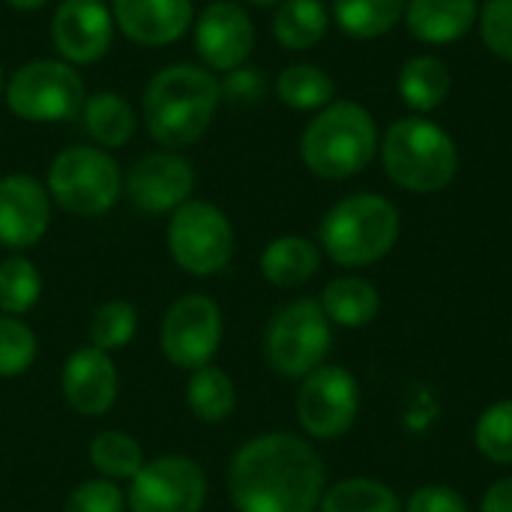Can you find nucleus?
<instances>
[{
  "mask_svg": "<svg viewBox=\"0 0 512 512\" xmlns=\"http://www.w3.org/2000/svg\"><path fill=\"white\" fill-rule=\"evenodd\" d=\"M228 498L237 512H315L324 498V462L291 432L258 435L228 465Z\"/></svg>",
  "mask_w": 512,
  "mask_h": 512,
  "instance_id": "obj_1",
  "label": "nucleus"
},
{
  "mask_svg": "<svg viewBox=\"0 0 512 512\" xmlns=\"http://www.w3.org/2000/svg\"><path fill=\"white\" fill-rule=\"evenodd\" d=\"M222 102L216 72L198 63H171L159 69L141 96L147 135L165 150H183L204 138Z\"/></svg>",
  "mask_w": 512,
  "mask_h": 512,
  "instance_id": "obj_2",
  "label": "nucleus"
},
{
  "mask_svg": "<svg viewBox=\"0 0 512 512\" xmlns=\"http://www.w3.org/2000/svg\"><path fill=\"white\" fill-rule=\"evenodd\" d=\"M378 153V126L360 102H330L303 129L300 159L321 180H348Z\"/></svg>",
  "mask_w": 512,
  "mask_h": 512,
  "instance_id": "obj_3",
  "label": "nucleus"
},
{
  "mask_svg": "<svg viewBox=\"0 0 512 512\" xmlns=\"http://www.w3.org/2000/svg\"><path fill=\"white\" fill-rule=\"evenodd\" d=\"M387 177L408 192H441L459 171V147L447 129L426 117L396 120L381 141Z\"/></svg>",
  "mask_w": 512,
  "mask_h": 512,
  "instance_id": "obj_4",
  "label": "nucleus"
},
{
  "mask_svg": "<svg viewBox=\"0 0 512 512\" xmlns=\"http://www.w3.org/2000/svg\"><path fill=\"white\" fill-rule=\"evenodd\" d=\"M321 246L342 267H369L399 240V210L372 192L348 195L321 219Z\"/></svg>",
  "mask_w": 512,
  "mask_h": 512,
  "instance_id": "obj_5",
  "label": "nucleus"
},
{
  "mask_svg": "<svg viewBox=\"0 0 512 512\" xmlns=\"http://www.w3.org/2000/svg\"><path fill=\"white\" fill-rule=\"evenodd\" d=\"M45 189L63 213L96 219L120 201L123 174L108 150L96 144H75L51 159Z\"/></svg>",
  "mask_w": 512,
  "mask_h": 512,
  "instance_id": "obj_6",
  "label": "nucleus"
},
{
  "mask_svg": "<svg viewBox=\"0 0 512 512\" xmlns=\"http://www.w3.org/2000/svg\"><path fill=\"white\" fill-rule=\"evenodd\" d=\"M84 78L66 60H30L6 81V108L24 123H66L81 114Z\"/></svg>",
  "mask_w": 512,
  "mask_h": 512,
  "instance_id": "obj_7",
  "label": "nucleus"
},
{
  "mask_svg": "<svg viewBox=\"0 0 512 512\" xmlns=\"http://www.w3.org/2000/svg\"><path fill=\"white\" fill-rule=\"evenodd\" d=\"M165 243L168 255L183 273L207 279L231 264L237 237L222 207L201 198H189L171 213Z\"/></svg>",
  "mask_w": 512,
  "mask_h": 512,
  "instance_id": "obj_8",
  "label": "nucleus"
},
{
  "mask_svg": "<svg viewBox=\"0 0 512 512\" xmlns=\"http://www.w3.org/2000/svg\"><path fill=\"white\" fill-rule=\"evenodd\" d=\"M330 318L324 315L318 300H294L282 306L267 327L264 354L276 375L282 378H306L330 351Z\"/></svg>",
  "mask_w": 512,
  "mask_h": 512,
  "instance_id": "obj_9",
  "label": "nucleus"
},
{
  "mask_svg": "<svg viewBox=\"0 0 512 512\" xmlns=\"http://www.w3.org/2000/svg\"><path fill=\"white\" fill-rule=\"evenodd\" d=\"M222 309L207 294L177 297L159 324L162 357L186 372L210 366L222 345Z\"/></svg>",
  "mask_w": 512,
  "mask_h": 512,
  "instance_id": "obj_10",
  "label": "nucleus"
},
{
  "mask_svg": "<svg viewBox=\"0 0 512 512\" xmlns=\"http://www.w3.org/2000/svg\"><path fill=\"white\" fill-rule=\"evenodd\" d=\"M207 504V474L189 456L147 459L126 489L129 512H201Z\"/></svg>",
  "mask_w": 512,
  "mask_h": 512,
  "instance_id": "obj_11",
  "label": "nucleus"
},
{
  "mask_svg": "<svg viewBox=\"0 0 512 512\" xmlns=\"http://www.w3.org/2000/svg\"><path fill=\"white\" fill-rule=\"evenodd\" d=\"M360 408V387L342 366H318L303 378L297 396V420L306 435L330 441L354 426Z\"/></svg>",
  "mask_w": 512,
  "mask_h": 512,
  "instance_id": "obj_12",
  "label": "nucleus"
},
{
  "mask_svg": "<svg viewBox=\"0 0 512 512\" xmlns=\"http://www.w3.org/2000/svg\"><path fill=\"white\" fill-rule=\"evenodd\" d=\"M195 183L198 174L186 156L174 150H153L129 165L123 177V192L141 213L159 216L183 207L192 198Z\"/></svg>",
  "mask_w": 512,
  "mask_h": 512,
  "instance_id": "obj_13",
  "label": "nucleus"
},
{
  "mask_svg": "<svg viewBox=\"0 0 512 512\" xmlns=\"http://www.w3.org/2000/svg\"><path fill=\"white\" fill-rule=\"evenodd\" d=\"M195 51L210 72H231L255 51V24L234 0H213L192 24Z\"/></svg>",
  "mask_w": 512,
  "mask_h": 512,
  "instance_id": "obj_14",
  "label": "nucleus"
},
{
  "mask_svg": "<svg viewBox=\"0 0 512 512\" xmlns=\"http://www.w3.org/2000/svg\"><path fill=\"white\" fill-rule=\"evenodd\" d=\"M114 15L102 0H60L51 18V42L69 66L102 60L114 42Z\"/></svg>",
  "mask_w": 512,
  "mask_h": 512,
  "instance_id": "obj_15",
  "label": "nucleus"
},
{
  "mask_svg": "<svg viewBox=\"0 0 512 512\" xmlns=\"http://www.w3.org/2000/svg\"><path fill=\"white\" fill-rule=\"evenodd\" d=\"M51 195L30 174L0 177V246L30 249L51 228Z\"/></svg>",
  "mask_w": 512,
  "mask_h": 512,
  "instance_id": "obj_16",
  "label": "nucleus"
},
{
  "mask_svg": "<svg viewBox=\"0 0 512 512\" xmlns=\"http://www.w3.org/2000/svg\"><path fill=\"white\" fill-rule=\"evenodd\" d=\"M60 393H63V402L78 417L108 414L120 393V375H117L114 357L93 345L72 351L60 372Z\"/></svg>",
  "mask_w": 512,
  "mask_h": 512,
  "instance_id": "obj_17",
  "label": "nucleus"
},
{
  "mask_svg": "<svg viewBox=\"0 0 512 512\" xmlns=\"http://www.w3.org/2000/svg\"><path fill=\"white\" fill-rule=\"evenodd\" d=\"M114 27L135 45L162 48L192 30V0H111Z\"/></svg>",
  "mask_w": 512,
  "mask_h": 512,
  "instance_id": "obj_18",
  "label": "nucleus"
},
{
  "mask_svg": "<svg viewBox=\"0 0 512 512\" xmlns=\"http://www.w3.org/2000/svg\"><path fill=\"white\" fill-rule=\"evenodd\" d=\"M405 24L426 45H450L468 36L480 18L477 0H405Z\"/></svg>",
  "mask_w": 512,
  "mask_h": 512,
  "instance_id": "obj_19",
  "label": "nucleus"
},
{
  "mask_svg": "<svg viewBox=\"0 0 512 512\" xmlns=\"http://www.w3.org/2000/svg\"><path fill=\"white\" fill-rule=\"evenodd\" d=\"M396 87H399L402 102L411 111L432 114V111H438L447 102L450 87H453V78H450V69H447V63L441 57H435V54H417V57H411L399 69Z\"/></svg>",
  "mask_w": 512,
  "mask_h": 512,
  "instance_id": "obj_20",
  "label": "nucleus"
},
{
  "mask_svg": "<svg viewBox=\"0 0 512 512\" xmlns=\"http://www.w3.org/2000/svg\"><path fill=\"white\" fill-rule=\"evenodd\" d=\"M321 264V252L312 240L285 234L267 243L261 252V276L276 288H300L306 285Z\"/></svg>",
  "mask_w": 512,
  "mask_h": 512,
  "instance_id": "obj_21",
  "label": "nucleus"
},
{
  "mask_svg": "<svg viewBox=\"0 0 512 512\" xmlns=\"http://www.w3.org/2000/svg\"><path fill=\"white\" fill-rule=\"evenodd\" d=\"M81 120H84L87 135L102 150L126 147L135 135V126H138L132 105L114 90H99V93L87 96L84 108H81Z\"/></svg>",
  "mask_w": 512,
  "mask_h": 512,
  "instance_id": "obj_22",
  "label": "nucleus"
},
{
  "mask_svg": "<svg viewBox=\"0 0 512 512\" xmlns=\"http://www.w3.org/2000/svg\"><path fill=\"white\" fill-rule=\"evenodd\" d=\"M273 36L288 51L315 48L330 30V12L324 0H282L273 15Z\"/></svg>",
  "mask_w": 512,
  "mask_h": 512,
  "instance_id": "obj_23",
  "label": "nucleus"
},
{
  "mask_svg": "<svg viewBox=\"0 0 512 512\" xmlns=\"http://www.w3.org/2000/svg\"><path fill=\"white\" fill-rule=\"evenodd\" d=\"M321 309L339 327H366L375 321L381 309V297L372 282L360 276H342L324 288Z\"/></svg>",
  "mask_w": 512,
  "mask_h": 512,
  "instance_id": "obj_24",
  "label": "nucleus"
},
{
  "mask_svg": "<svg viewBox=\"0 0 512 512\" xmlns=\"http://www.w3.org/2000/svg\"><path fill=\"white\" fill-rule=\"evenodd\" d=\"M186 408L201 420V423H225L234 408H237V387L231 375L219 366H201L189 372L186 381Z\"/></svg>",
  "mask_w": 512,
  "mask_h": 512,
  "instance_id": "obj_25",
  "label": "nucleus"
},
{
  "mask_svg": "<svg viewBox=\"0 0 512 512\" xmlns=\"http://www.w3.org/2000/svg\"><path fill=\"white\" fill-rule=\"evenodd\" d=\"M87 459H90L93 471L111 483H132L135 474L147 462L138 438H132L129 432H120V429L99 432L87 447Z\"/></svg>",
  "mask_w": 512,
  "mask_h": 512,
  "instance_id": "obj_26",
  "label": "nucleus"
},
{
  "mask_svg": "<svg viewBox=\"0 0 512 512\" xmlns=\"http://www.w3.org/2000/svg\"><path fill=\"white\" fill-rule=\"evenodd\" d=\"M336 84L315 63H291L276 78V96L291 111H321L333 102Z\"/></svg>",
  "mask_w": 512,
  "mask_h": 512,
  "instance_id": "obj_27",
  "label": "nucleus"
},
{
  "mask_svg": "<svg viewBox=\"0 0 512 512\" xmlns=\"http://www.w3.org/2000/svg\"><path fill=\"white\" fill-rule=\"evenodd\" d=\"M405 15V0H333V18L354 39H378Z\"/></svg>",
  "mask_w": 512,
  "mask_h": 512,
  "instance_id": "obj_28",
  "label": "nucleus"
},
{
  "mask_svg": "<svg viewBox=\"0 0 512 512\" xmlns=\"http://www.w3.org/2000/svg\"><path fill=\"white\" fill-rule=\"evenodd\" d=\"M42 297V273L24 255L0 261V315L24 318Z\"/></svg>",
  "mask_w": 512,
  "mask_h": 512,
  "instance_id": "obj_29",
  "label": "nucleus"
},
{
  "mask_svg": "<svg viewBox=\"0 0 512 512\" xmlns=\"http://www.w3.org/2000/svg\"><path fill=\"white\" fill-rule=\"evenodd\" d=\"M321 512H399V498L378 480H342L321 498Z\"/></svg>",
  "mask_w": 512,
  "mask_h": 512,
  "instance_id": "obj_30",
  "label": "nucleus"
},
{
  "mask_svg": "<svg viewBox=\"0 0 512 512\" xmlns=\"http://www.w3.org/2000/svg\"><path fill=\"white\" fill-rule=\"evenodd\" d=\"M138 333V309L129 300H108L93 312L90 321V345L114 354L123 351Z\"/></svg>",
  "mask_w": 512,
  "mask_h": 512,
  "instance_id": "obj_31",
  "label": "nucleus"
},
{
  "mask_svg": "<svg viewBox=\"0 0 512 512\" xmlns=\"http://www.w3.org/2000/svg\"><path fill=\"white\" fill-rule=\"evenodd\" d=\"M39 354L36 333L24 318L0 315V378L24 375Z\"/></svg>",
  "mask_w": 512,
  "mask_h": 512,
  "instance_id": "obj_32",
  "label": "nucleus"
},
{
  "mask_svg": "<svg viewBox=\"0 0 512 512\" xmlns=\"http://www.w3.org/2000/svg\"><path fill=\"white\" fill-rule=\"evenodd\" d=\"M477 447L486 459L512 465V402H498L483 411L477 423Z\"/></svg>",
  "mask_w": 512,
  "mask_h": 512,
  "instance_id": "obj_33",
  "label": "nucleus"
},
{
  "mask_svg": "<svg viewBox=\"0 0 512 512\" xmlns=\"http://www.w3.org/2000/svg\"><path fill=\"white\" fill-rule=\"evenodd\" d=\"M63 512H126V495L117 483L93 477L69 492Z\"/></svg>",
  "mask_w": 512,
  "mask_h": 512,
  "instance_id": "obj_34",
  "label": "nucleus"
},
{
  "mask_svg": "<svg viewBox=\"0 0 512 512\" xmlns=\"http://www.w3.org/2000/svg\"><path fill=\"white\" fill-rule=\"evenodd\" d=\"M477 21L483 45L495 57L512 63V0H486Z\"/></svg>",
  "mask_w": 512,
  "mask_h": 512,
  "instance_id": "obj_35",
  "label": "nucleus"
},
{
  "mask_svg": "<svg viewBox=\"0 0 512 512\" xmlns=\"http://www.w3.org/2000/svg\"><path fill=\"white\" fill-rule=\"evenodd\" d=\"M219 84H222V99H228L234 105H252L267 93V78L249 63L225 72V78Z\"/></svg>",
  "mask_w": 512,
  "mask_h": 512,
  "instance_id": "obj_36",
  "label": "nucleus"
},
{
  "mask_svg": "<svg viewBox=\"0 0 512 512\" xmlns=\"http://www.w3.org/2000/svg\"><path fill=\"white\" fill-rule=\"evenodd\" d=\"M408 512H468V504L450 486H423L411 495Z\"/></svg>",
  "mask_w": 512,
  "mask_h": 512,
  "instance_id": "obj_37",
  "label": "nucleus"
},
{
  "mask_svg": "<svg viewBox=\"0 0 512 512\" xmlns=\"http://www.w3.org/2000/svg\"><path fill=\"white\" fill-rule=\"evenodd\" d=\"M483 512H512V477H504L489 486L483 498Z\"/></svg>",
  "mask_w": 512,
  "mask_h": 512,
  "instance_id": "obj_38",
  "label": "nucleus"
},
{
  "mask_svg": "<svg viewBox=\"0 0 512 512\" xmlns=\"http://www.w3.org/2000/svg\"><path fill=\"white\" fill-rule=\"evenodd\" d=\"M6 6H12V9H18V12H36V9H42L48 0H3Z\"/></svg>",
  "mask_w": 512,
  "mask_h": 512,
  "instance_id": "obj_39",
  "label": "nucleus"
},
{
  "mask_svg": "<svg viewBox=\"0 0 512 512\" xmlns=\"http://www.w3.org/2000/svg\"><path fill=\"white\" fill-rule=\"evenodd\" d=\"M6 96V72H3V63H0V102Z\"/></svg>",
  "mask_w": 512,
  "mask_h": 512,
  "instance_id": "obj_40",
  "label": "nucleus"
},
{
  "mask_svg": "<svg viewBox=\"0 0 512 512\" xmlns=\"http://www.w3.org/2000/svg\"><path fill=\"white\" fill-rule=\"evenodd\" d=\"M246 3H252V6H279L282 0H246Z\"/></svg>",
  "mask_w": 512,
  "mask_h": 512,
  "instance_id": "obj_41",
  "label": "nucleus"
}]
</instances>
